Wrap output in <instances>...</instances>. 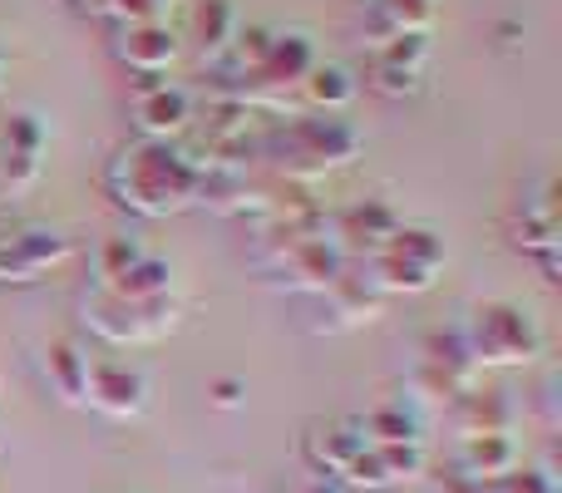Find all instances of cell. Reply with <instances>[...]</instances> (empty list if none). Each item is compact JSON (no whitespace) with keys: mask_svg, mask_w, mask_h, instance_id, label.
Wrapping results in <instances>:
<instances>
[{"mask_svg":"<svg viewBox=\"0 0 562 493\" xmlns=\"http://www.w3.org/2000/svg\"><path fill=\"white\" fill-rule=\"evenodd\" d=\"M198 168L193 154L178 144H154V138H128L114 148L104 168V188L124 213L134 217H178L198 203Z\"/></svg>","mask_w":562,"mask_h":493,"instance_id":"1","label":"cell"},{"mask_svg":"<svg viewBox=\"0 0 562 493\" xmlns=\"http://www.w3.org/2000/svg\"><path fill=\"white\" fill-rule=\"evenodd\" d=\"M360 148H366V134L346 114H306L301 109V114L281 119V124H267L257 158H267L291 183H311L321 173L346 168Z\"/></svg>","mask_w":562,"mask_h":493,"instance_id":"2","label":"cell"},{"mask_svg":"<svg viewBox=\"0 0 562 493\" xmlns=\"http://www.w3.org/2000/svg\"><path fill=\"white\" fill-rule=\"evenodd\" d=\"M459 336H464L469 360L479 366V376L484 370H504V366H528V360L543 356V326H538V316L504 296L479 301L469 311V321L459 326Z\"/></svg>","mask_w":562,"mask_h":493,"instance_id":"3","label":"cell"},{"mask_svg":"<svg viewBox=\"0 0 562 493\" xmlns=\"http://www.w3.org/2000/svg\"><path fill=\"white\" fill-rule=\"evenodd\" d=\"M445 257H449L445 237H439L435 227L400 223V233L390 237L375 257L360 261V277H366L380 296H419V291H429L439 281Z\"/></svg>","mask_w":562,"mask_h":493,"instance_id":"4","label":"cell"},{"mask_svg":"<svg viewBox=\"0 0 562 493\" xmlns=\"http://www.w3.org/2000/svg\"><path fill=\"white\" fill-rule=\"evenodd\" d=\"M178 316H183V301L178 296L144 301V306H138V301H119V296L94 291V287L79 296V321H85V330L94 340H104V346H114V350L164 340L168 330L178 326Z\"/></svg>","mask_w":562,"mask_h":493,"instance_id":"5","label":"cell"},{"mask_svg":"<svg viewBox=\"0 0 562 493\" xmlns=\"http://www.w3.org/2000/svg\"><path fill=\"white\" fill-rule=\"evenodd\" d=\"M69 257H75V243L59 227L25 223L15 233H0V287H35Z\"/></svg>","mask_w":562,"mask_h":493,"instance_id":"6","label":"cell"},{"mask_svg":"<svg viewBox=\"0 0 562 493\" xmlns=\"http://www.w3.org/2000/svg\"><path fill=\"white\" fill-rule=\"evenodd\" d=\"M45 148H49V128L40 114L20 109L0 124V203H15L45 173Z\"/></svg>","mask_w":562,"mask_h":493,"instance_id":"7","label":"cell"},{"mask_svg":"<svg viewBox=\"0 0 562 493\" xmlns=\"http://www.w3.org/2000/svg\"><path fill=\"white\" fill-rule=\"evenodd\" d=\"M154 405V380L144 366L119 356H94L89 360V385H85V410L104 419H138Z\"/></svg>","mask_w":562,"mask_h":493,"instance_id":"8","label":"cell"},{"mask_svg":"<svg viewBox=\"0 0 562 493\" xmlns=\"http://www.w3.org/2000/svg\"><path fill=\"white\" fill-rule=\"evenodd\" d=\"M128 119H134L138 138L173 144L178 134L193 128V94L173 79H134L128 85Z\"/></svg>","mask_w":562,"mask_h":493,"instance_id":"9","label":"cell"},{"mask_svg":"<svg viewBox=\"0 0 562 493\" xmlns=\"http://www.w3.org/2000/svg\"><path fill=\"white\" fill-rule=\"evenodd\" d=\"M425 69H429V35L385 40L366 59V89L380 99H415L425 89Z\"/></svg>","mask_w":562,"mask_h":493,"instance_id":"10","label":"cell"},{"mask_svg":"<svg viewBox=\"0 0 562 493\" xmlns=\"http://www.w3.org/2000/svg\"><path fill=\"white\" fill-rule=\"evenodd\" d=\"M405 217L385 203V198H366V203H350L340 213H330V243L340 247L346 261H370L390 237L400 233Z\"/></svg>","mask_w":562,"mask_h":493,"instance_id":"11","label":"cell"},{"mask_svg":"<svg viewBox=\"0 0 562 493\" xmlns=\"http://www.w3.org/2000/svg\"><path fill=\"white\" fill-rule=\"evenodd\" d=\"M346 267L350 261L340 257V247L330 243V237H306V243L281 251L277 261H267V271H272L277 287L281 291H301V296H321V291H326Z\"/></svg>","mask_w":562,"mask_h":493,"instance_id":"12","label":"cell"},{"mask_svg":"<svg viewBox=\"0 0 562 493\" xmlns=\"http://www.w3.org/2000/svg\"><path fill=\"white\" fill-rule=\"evenodd\" d=\"M178 35L164 20H128L114 30V59L128 69L134 79H168L178 59Z\"/></svg>","mask_w":562,"mask_h":493,"instance_id":"13","label":"cell"},{"mask_svg":"<svg viewBox=\"0 0 562 493\" xmlns=\"http://www.w3.org/2000/svg\"><path fill=\"white\" fill-rule=\"evenodd\" d=\"M366 449L370 445H366V435H360V419H316V425H306V435H301V459H306L321 479H330V484H340Z\"/></svg>","mask_w":562,"mask_h":493,"instance_id":"14","label":"cell"},{"mask_svg":"<svg viewBox=\"0 0 562 493\" xmlns=\"http://www.w3.org/2000/svg\"><path fill=\"white\" fill-rule=\"evenodd\" d=\"M508 233H514V247L524 257H548L558 251V178H543L538 188H528L514 203V217H508Z\"/></svg>","mask_w":562,"mask_h":493,"instance_id":"15","label":"cell"},{"mask_svg":"<svg viewBox=\"0 0 562 493\" xmlns=\"http://www.w3.org/2000/svg\"><path fill=\"white\" fill-rule=\"evenodd\" d=\"M380 306H385V296H380V291L370 287L366 277H360V271L346 267L326 291H321V311H326V321H321L316 330H330V336H340V330L370 326V321L380 316Z\"/></svg>","mask_w":562,"mask_h":493,"instance_id":"16","label":"cell"},{"mask_svg":"<svg viewBox=\"0 0 562 493\" xmlns=\"http://www.w3.org/2000/svg\"><path fill=\"white\" fill-rule=\"evenodd\" d=\"M429 25H435V0H366L360 10V35L370 49L400 35H429Z\"/></svg>","mask_w":562,"mask_h":493,"instance_id":"17","label":"cell"},{"mask_svg":"<svg viewBox=\"0 0 562 493\" xmlns=\"http://www.w3.org/2000/svg\"><path fill=\"white\" fill-rule=\"evenodd\" d=\"M449 425L459 429V439H474V435H514L518 405L504 395V390L474 385V390H464V395H454Z\"/></svg>","mask_w":562,"mask_h":493,"instance_id":"18","label":"cell"},{"mask_svg":"<svg viewBox=\"0 0 562 493\" xmlns=\"http://www.w3.org/2000/svg\"><path fill=\"white\" fill-rule=\"evenodd\" d=\"M89 346L85 340H75V336H59V340H49L45 346V356H40V366H45V380H49V390H55L65 405H75V410H85V385H89Z\"/></svg>","mask_w":562,"mask_h":493,"instance_id":"19","label":"cell"},{"mask_svg":"<svg viewBox=\"0 0 562 493\" xmlns=\"http://www.w3.org/2000/svg\"><path fill=\"white\" fill-rule=\"evenodd\" d=\"M237 30H243V15H237L233 0H198L193 15H188V40L198 45V59H207V65H217L233 49Z\"/></svg>","mask_w":562,"mask_h":493,"instance_id":"20","label":"cell"},{"mask_svg":"<svg viewBox=\"0 0 562 493\" xmlns=\"http://www.w3.org/2000/svg\"><path fill=\"white\" fill-rule=\"evenodd\" d=\"M356 94H360V79L350 75L346 65H326V59H321V65L301 79L296 104L306 109V114H346V109L356 104Z\"/></svg>","mask_w":562,"mask_h":493,"instance_id":"21","label":"cell"},{"mask_svg":"<svg viewBox=\"0 0 562 493\" xmlns=\"http://www.w3.org/2000/svg\"><path fill=\"white\" fill-rule=\"evenodd\" d=\"M449 464L464 469V474H474V479H504L524 464V455H518L514 435H474V439H459V449H454Z\"/></svg>","mask_w":562,"mask_h":493,"instance_id":"22","label":"cell"},{"mask_svg":"<svg viewBox=\"0 0 562 493\" xmlns=\"http://www.w3.org/2000/svg\"><path fill=\"white\" fill-rule=\"evenodd\" d=\"M173 261L168 257H154V251H144V257L134 261V267L124 271V277L114 281V287H104L109 296H119V301H138V306H144V301H164V296H173ZM99 291V287H94Z\"/></svg>","mask_w":562,"mask_h":493,"instance_id":"23","label":"cell"},{"mask_svg":"<svg viewBox=\"0 0 562 493\" xmlns=\"http://www.w3.org/2000/svg\"><path fill=\"white\" fill-rule=\"evenodd\" d=\"M360 435H366V445L375 449V445H400V439H425L419 435V419L409 415L405 405H375V410H366L360 415Z\"/></svg>","mask_w":562,"mask_h":493,"instance_id":"24","label":"cell"},{"mask_svg":"<svg viewBox=\"0 0 562 493\" xmlns=\"http://www.w3.org/2000/svg\"><path fill=\"white\" fill-rule=\"evenodd\" d=\"M375 459L385 469L390 489L395 484H415L429 474V445L425 439H400V445H375Z\"/></svg>","mask_w":562,"mask_h":493,"instance_id":"25","label":"cell"},{"mask_svg":"<svg viewBox=\"0 0 562 493\" xmlns=\"http://www.w3.org/2000/svg\"><path fill=\"white\" fill-rule=\"evenodd\" d=\"M138 257H144V247H138L134 237H104V243L94 247V257H89V271H94V277H89V287H99V291L114 287V281L124 277Z\"/></svg>","mask_w":562,"mask_h":493,"instance_id":"26","label":"cell"},{"mask_svg":"<svg viewBox=\"0 0 562 493\" xmlns=\"http://www.w3.org/2000/svg\"><path fill=\"white\" fill-rule=\"evenodd\" d=\"M498 493H558V479L548 469H533V464H518L514 474L498 479Z\"/></svg>","mask_w":562,"mask_h":493,"instance_id":"27","label":"cell"},{"mask_svg":"<svg viewBox=\"0 0 562 493\" xmlns=\"http://www.w3.org/2000/svg\"><path fill=\"white\" fill-rule=\"evenodd\" d=\"M435 493H498V479H474V474H464V469L445 464L435 474Z\"/></svg>","mask_w":562,"mask_h":493,"instance_id":"28","label":"cell"},{"mask_svg":"<svg viewBox=\"0 0 562 493\" xmlns=\"http://www.w3.org/2000/svg\"><path fill=\"white\" fill-rule=\"evenodd\" d=\"M207 395H213L217 410H237V405H243V395H247V385L237 376H217L213 385H207Z\"/></svg>","mask_w":562,"mask_h":493,"instance_id":"29","label":"cell"},{"mask_svg":"<svg viewBox=\"0 0 562 493\" xmlns=\"http://www.w3.org/2000/svg\"><path fill=\"white\" fill-rule=\"evenodd\" d=\"M286 493H346V489L330 484V479H301V484H291Z\"/></svg>","mask_w":562,"mask_h":493,"instance_id":"30","label":"cell"},{"mask_svg":"<svg viewBox=\"0 0 562 493\" xmlns=\"http://www.w3.org/2000/svg\"><path fill=\"white\" fill-rule=\"evenodd\" d=\"M5 75H10V55H5V45H0V89H5Z\"/></svg>","mask_w":562,"mask_h":493,"instance_id":"31","label":"cell"}]
</instances>
